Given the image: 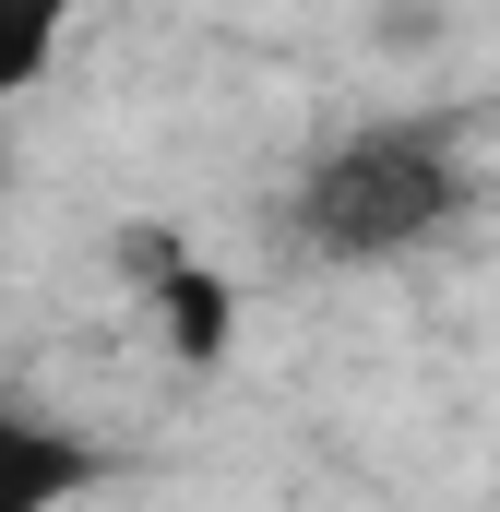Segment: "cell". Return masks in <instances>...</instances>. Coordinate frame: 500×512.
<instances>
[{"label": "cell", "mask_w": 500, "mask_h": 512, "mask_svg": "<svg viewBox=\"0 0 500 512\" xmlns=\"http://www.w3.org/2000/svg\"><path fill=\"white\" fill-rule=\"evenodd\" d=\"M84 12H96V0H0V108L60 72V48H72Z\"/></svg>", "instance_id": "3957f363"}, {"label": "cell", "mask_w": 500, "mask_h": 512, "mask_svg": "<svg viewBox=\"0 0 500 512\" xmlns=\"http://www.w3.org/2000/svg\"><path fill=\"white\" fill-rule=\"evenodd\" d=\"M0 393H12V382H0Z\"/></svg>", "instance_id": "277c9868"}, {"label": "cell", "mask_w": 500, "mask_h": 512, "mask_svg": "<svg viewBox=\"0 0 500 512\" xmlns=\"http://www.w3.org/2000/svg\"><path fill=\"white\" fill-rule=\"evenodd\" d=\"M96 477H108V441H96V429H72V417L0 393V512H72Z\"/></svg>", "instance_id": "7a4b0ae2"}, {"label": "cell", "mask_w": 500, "mask_h": 512, "mask_svg": "<svg viewBox=\"0 0 500 512\" xmlns=\"http://www.w3.org/2000/svg\"><path fill=\"white\" fill-rule=\"evenodd\" d=\"M477 215V155L441 120H346L322 131L286 179V239L334 274H381L417 262L429 239H453Z\"/></svg>", "instance_id": "6da1fadb"}]
</instances>
